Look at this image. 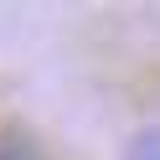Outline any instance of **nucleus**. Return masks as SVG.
<instances>
[{"instance_id":"obj_1","label":"nucleus","mask_w":160,"mask_h":160,"mask_svg":"<svg viewBox=\"0 0 160 160\" xmlns=\"http://www.w3.org/2000/svg\"><path fill=\"white\" fill-rule=\"evenodd\" d=\"M0 160H47V150L31 134H21V129H5L0 134Z\"/></svg>"},{"instance_id":"obj_2","label":"nucleus","mask_w":160,"mask_h":160,"mask_svg":"<svg viewBox=\"0 0 160 160\" xmlns=\"http://www.w3.org/2000/svg\"><path fill=\"white\" fill-rule=\"evenodd\" d=\"M124 160H160V129H139V134L129 139Z\"/></svg>"}]
</instances>
